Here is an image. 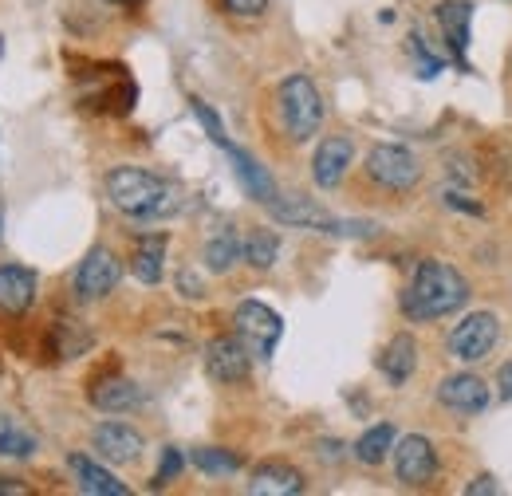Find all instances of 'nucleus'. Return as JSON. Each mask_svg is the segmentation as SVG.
I'll return each mask as SVG.
<instances>
[{
	"instance_id": "nucleus-25",
	"label": "nucleus",
	"mask_w": 512,
	"mask_h": 496,
	"mask_svg": "<svg viewBox=\"0 0 512 496\" xmlns=\"http://www.w3.org/2000/svg\"><path fill=\"white\" fill-rule=\"evenodd\" d=\"M193 465L201 469V473H209V477H233L237 469H241V457L237 453H229V449H193Z\"/></svg>"
},
{
	"instance_id": "nucleus-28",
	"label": "nucleus",
	"mask_w": 512,
	"mask_h": 496,
	"mask_svg": "<svg viewBox=\"0 0 512 496\" xmlns=\"http://www.w3.org/2000/svg\"><path fill=\"white\" fill-rule=\"evenodd\" d=\"M193 115L201 119V126L209 130V138H213L217 146H225V130H221V119H217V115H213V111H209L201 99H193Z\"/></svg>"
},
{
	"instance_id": "nucleus-12",
	"label": "nucleus",
	"mask_w": 512,
	"mask_h": 496,
	"mask_svg": "<svg viewBox=\"0 0 512 496\" xmlns=\"http://www.w3.org/2000/svg\"><path fill=\"white\" fill-rule=\"evenodd\" d=\"M32 304H36V272L24 264H4L0 268V311L24 315Z\"/></svg>"
},
{
	"instance_id": "nucleus-23",
	"label": "nucleus",
	"mask_w": 512,
	"mask_h": 496,
	"mask_svg": "<svg viewBox=\"0 0 512 496\" xmlns=\"http://www.w3.org/2000/svg\"><path fill=\"white\" fill-rule=\"evenodd\" d=\"M394 441H398L394 426L379 422V426H371L367 434L359 437V445H355V457H359L363 465H379V461H386V453L394 449Z\"/></svg>"
},
{
	"instance_id": "nucleus-8",
	"label": "nucleus",
	"mask_w": 512,
	"mask_h": 496,
	"mask_svg": "<svg viewBox=\"0 0 512 496\" xmlns=\"http://www.w3.org/2000/svg\"><path fill=\"white\" fill-rule=\"evenodd\" d=\"M119 276H123V268H119L115 252L111 248H91L83 256V264L75 268V296L79 300H103L119 288Z\"/></svg>"
},
{
	"instance_id": "nucleus-16",
	"label": "nucleus",
	"mask_w": 512,
	"mask_h": 496,
	"mask_svg": "<svg viewBox=\"0 0 512 496\" xmlns=\"http://www.w3.org/2000/svg\"><path fill=\"white\" fill-rule=\"evenodd\" d=\"M249 493L253 496H296L304 493V473L284 465V461H268L260 465L249 481Z\"/></svg>"
},
{
	"instance_id": "nucleus-29",
	"label": "nucleus",
	"mask_w": 512,
	"mask_h": 496,
	"mask_svg": "<svg viewBox=\"0 0 512 496\" xmlns=\"http://www.w3.org/2000/svg\"><path fill=\"white\" fill-rule=\"evenodd\" d=\"M225 8H229L233 16H249V20H253V16H260V12L268 8V0H225Z\"/></svg>"
},
{
	"instance_id": "nucleus-2",
	"label": "nucleus",
	"mask_w": 512,
	"mask_h": 496,
	"mask_svg": "<svg viewBox=\"0 0 512 496\" xmlns=\"http://www.w3.org/2000/svg\"><path fill=\"white\" fill-rule=\"evenodd\" d=\"M465 300H469V284L457 268H449L442 260H422L410 288L402 292V311L410 319H442Z\"/></svg>"
},
{
	"instance_id": "nucleus-18",
	"label": "nucleus",
	"mask_w": 512,
	"mask_h": 496,
	"mask_svg": "<svg viewBox=\"0 0 512 496\" xmlns=\"http://www.w3.org/2000/svg\"><path fill=\"white\" fill-rule=\"evenodd\" d=\"M91 406L103 414H127L142 406V390L130 378H103L91 386Z\"/></svg>"
},
{
	"instance_id": "nucleus-17",
	"label": "nucleus",
	"mask_w": 512,
	"mask_h": 496,
	"mask_svg": "<svg viewBox=\"0 0 512 496\" xmlns=\"http://www.w3.org/2000/svg\"><path fill=\"white\" fill-rule=\"evenodd\" d=\"M225 150H229V162H233L241 186L249 189V197H253V201H264V205H272V201L280 197V193H276V182H272V174L256 162L253 154H245V150H237V146H229V142H225Z\"/></svg>"
},
{
	"instance_id": "nucleus-22",
	"label": "nucleus",
	"mask_w": 512,
	"mask_h": 496,
	"mask_svg": "<svg viewBox=\"0 0 512 496\" xmlns=\"http://www.w3.org/2000/svg\"><path fill=\"white\" fill-rule=\"evenodd\" d=\"M241 256H245V241L237 237V229H221V233H213L209 245H205V268H209V272H229Z\"/></svg>"
},
{
	"instance_id": "nucleus-5",
	"label": "nucleus",
	"mask_w": 512,
	"mask_h": 496,
	"mask_svg": "<svg viewBox=\"0 0 512 496\" xmlns=\"http://www.w3.org/2000/svg\"><path fill=\"white\" fill-rule=\"evenodd\" d=\"M367 178H371L375 186L402 193V189L418 186L422 166H418V158H414L406 146H390V142H383V146H375V150L367 154Z\"/></svg>"
},
{
	"instance_id": "nucleus-33",
	"label": "nucleus",
	"mask_w": 512,
	"mask_h": 496,
	"mask_svg": "<svg viewBox=\"0 0 512 496\" xmlns=\"http://www.w3.org/2000/svg\"><path fill=\"white\" fill-rule=\"evenodd\" d=\"M497 394H501V398H512V363H505L501 374H497Z\"/></svg>"
},
{
	"instance_id": "nucleus-11",
	"label": "nucleus",
	"mask_w": 512,
	"mask_h": 496,
	"mask_svg": "<svg viewBox=\"0 0 512 496\" xmlns=\"http://www.w3.org/2000/svg\"><path fill=\"white\" fill-rule=\"evenodd\" d=\"M91 445H95V453H99L103 461H111V465H130V461L142 457V434L123 426V422H103V426L95 430V437H91Z\"/></svg>"
},
{
	"instance_id": "nucleus-13",
	"label": "nucleus",
	"mask_w": 512,
	"mask_h": 496,
	"mask_svg": "<svg viewBox=\"0 0 512 496\" xmlns=\"http://www.w3.org/2000/svg\"><path fill=\"white\" fill-rule=\"evenodd\" d=\"M351 158H355L351 138H323L316 158H312V178H316V186L320 189L339 186L343 174H347V166H351Z\"/></svg>"
},
{
	"instance_id": "nucleus-15",
	"label": "nucleus",
	"mask_w": 512,
	"mask_h": 496,
	"mask_svg": "<svg viewBox=\"0 0 512 496\" xmlns=\"http://www.w3.org/2000/svg\"><path fill=\"white\" fill-rule=\"evenodd\" d=\"M67 465H71V477H75L79 493H87V496H127L130 493L119 477H111L99 461H91V457H83V453H71Z\"/></svg>"
},
{
	"instance_id": "nucleus-26",
	"label": "nucleus",
	"mask_w": 512,
	"mask_h": 496,
	"mask_svg": "<svg viewBox=\"0 0 512 496\" xmlns=\"http://www.w3.org/2000/svg\"><path fill=\"white\" fill-rule=\"evenodd\" d=\"M276 256H280V241H276L268 229H256V233L245 237V260L253 264L256 272L272 268V264H276Z\"/></svg>"
},
{
	"instance_id": "nucleus-6",
	"label": "nucleus",
	"mask_w": 512,
	"mask_h": 496,
	"mask_svg": "<svg viewBox=\"0 0 512 496\" xmlns=\"http://www.w3.org/2000/svg\"><path fill=\"white\" fill-rule=\"evenodd\" d=\"M497 335H501L497 315L473 311V315H465V323H457L449 331V355L461 359V363H477L497 347Z\"/></svg>"
},
{
	"instance_id": "nucleus-4",
	"label": "nucleus",
	"mask_w": 512,
	"mask_h": 496,
	"mask_svg": "<svg viewBox=\"0 0 512 496\" xmlns=\"http://www.w3.org/2000/svg\"><path fill=\"white\" fill-rule=\"evenodd\" d=\"M233 327H237V339L249 347V355H256V359H268L276 351V343H280V331H284L280 315L268 304H260V300H245L241 308L233 311Z\"/></svg>"
},
{
	"instance_id": "nucleus-32",
	"label": "nucleus",
	"mask_w": 512,
	"mask_h": 496,
	"mask_svg": "<svg viewBox=\"0 0 512 496\" xmlns=\"http://www.w3.org/2000/svg\"><path fill=\"white\" fill-rule=\"evenodd\" d=\"M0 496H28V485L16 477H0Z\"/></svg>"
},
{
	"instance_id": "nucleus-34",
	"label": "nucleus",
	"mask_w": 512,
	"mask_h": 496,
	"mask_svg": "<svg viewBox=\"0 0 512 496\" xmlns=\"http://www.w3.org/2000/svg\"><path fill=\"white\" fill-rule=\"evenodd\" d=\"M449 205H457V209H469V213H481V205H473V201H465L461 193H446Z\"/></svg>"
},
{
	"instance_id": "nucleus-30",
	"label": "nucleus",
	"mask_w": 512,
	"mask_h": 496,
	"mask_svg": "<svg viewBox=\"0 0 512 496\" xmlns=\"http://www.w3.org/2000/svg\"><path fill=\"white\" fill-rule=\"evenodd\" d=\"M465 493L469 496H493V493H501V485H497L493 477H477L473 485H465Z\"/></svg>"
},
{
	"instance_id": "nucleus-27",
	"label": "nucleus",
	"mask_w": 512,
	"mask_h": 496,
	"mask_svg": "<svg viewBox=\"0 0 512 496\" xmlns=\"http://www.w3.org/2000/svg\"><path fill=\"white\" fill-rule=\"evenodd\" d=\"M182 465H186L182 449H166V453H162V465H158V473H154V489L170 485V481H174V477L182 473Z\"/></svg>"
},
{
	"instance_id": "nucleus-21",
	"label": "nucleus",
	"mask_w": 512,
	"mask_h": 496,
	"mask_svg": "<svg viewBox=\"0 0 512 496\" xmlns=\"http://www.w3.org/2000/svg\"><path fill=\"white\" fill-rule=\"evenodd\" d=\"M36 449H40V441H36V434H32V430H24V426H20V418L0 414V457L28 461Z\"/></svg>"
},
{
	"instance_id": "nucleus-31",
	"label": "nucleus",
	"mask_w": 512,
	"mask_h": 496,
	"mask_svg": "<svg viewBox=\"0 0 512 496\" xmlns=\"http://www.w3.org/2000/svg\"><path fill=\"white\" fill-rule=\"evenodd\" d=\"M178 288H182V292H186L190 300H197V296H205V288L197 284V276H193V272H182V276H178Z\"/></svg>"
},
{
	"instance_id": "nucleus-10",
	"label": "nucleus",
	"mask_w": 512,
	"mask_h": 496,
	"mask_svg": "<svg viewBox=\"0 0 512 496\" xmlns=\"http://www.w3.org/2000/svg\"><path fill=\"white\" fill-rule=\"evenodd\" d=\"M205 371H209L213 382L233 386V382H245V378H249L253 355H249V347H245L237 335H221V339H213L209 351H205Z\"/></svg>"
},
{
	"instance_id": "nucleus-1",
	"label": "nucleus",
	"mask_w": 512,
	"mask_h": 496,
	"mask_svg": "<svg viewBox=\"0 0 512 496\" xmlns=\"http://www.w3.org/2000/svg\"><path fill=\"white\" fill-rule=\"evenodd\" d=\"M107 197L119 213H127L134 221H162L178 209V189L166 178L138 170V166H119L107 174Z\"/></svg>"
},
{
	"instance_id": "nucleus-9",
	"label": "nucleus",
	"mask_w": 512,
	"mask_h": 496,
	"mask_svg": "<svg viewBox=\"0 0 512 496\" xmlns=\"http://www.w3.org/2000/svg\"><path fill=\"white\" fill-rule=\"evenodd\" d=\"M394 473L402 485L410 489H422L434 481L438 473V457H434V445L422 434H406L402 441H394Z\"/></svg>"
},
{
	"instance_id": "nucleus-20",
	"label": "nucleus",
	"mask_w": 512,
	"mask_h": 496,
	"mask_svg": "<svg viewBox=\"0 0 512 496\" xmlns=\"http://www.w3.org/2000/svg\"><path fill=\"white\" fill-rule=\"evenodd\" d=\"M469 16H473V4H469V0H446V4H438V24H442L449 48H453L457 56H461L465 44H469Z\"/></svg>"
},
{
	"instance_id": "nucleus-7",
	"label": "nucleus",
	"mask_w": 512,
	"mask_h": 496,
	"mask_svg": "<svg viewBox=\"0 0 512 496\" xmlns=\"http://www.w3.org/2000/svg\"><path fill=\"white\" fill-rule=\"evenodd\" d=\"M272 213L284 225H300V229H316V233H375V225H351V221L327 217L320 205L308 201V197H276Z\"/></svg>"
},
{
	"instance_id": "nucleus-19",
	"label": "nucleus",
	"mask_w": 512,
	"mask_h": 496,
	"mask_svg": "<svg viewBox=\"0 0 512 496\" xmlns=\"http://www.w3.org/2000/svg\"><path fill=\"white\" fill-rule=\"evenodd\" d=\"M379 367H383L390 386H402L414 374V367H418V343H414V335H394L390 347L383 351V359H379Z\"/></svg>"
},
{
	"instance_id": "nucleus-14",
	"label": "nucleus",
	"mask_w": 512,
	"mask_h": 496,
	"mask_svg": "<svg viewBox=\"0 0 512 496\" xmlns=\"http://www.w3.org/2000/svg\"><path fill=\"white\" fill-rule=\"evenodd\" d=\"M438 398L457 414H481L489 406V386L477 374H453L438 386Z\"/></svg>"
},
{
	"instance_id": "nucleus-35",
	"label": "nucleus",
	"mask_w": 512,
	"mask_h": 496,
	"mask_svg": "<svg viewBox=\"0 0 512 496\" xmlns=\"http://www.w3.org/2000/svg\"><path fill=\"white\" fill-rule=\"evenodd\" d=\"M107 4H138V0H107Z\"/></svg>"
},
{
	"instance_id": "nucleus-3",
	"label": "nucleus",
	"mask_w": 512,
	"mask_h": 496,
	"mask_svg": "<svg viewBox=\"0 0 512 496\" xmlns=\"http://www.w3.org/2000/svg\"><path fill=\"white\" fill-rule=\"evenodd\" d=\"M280 99V119L292 142H308L323 123V99L316 91V83L308 75H288L276 91Z\"/></svg>"
},
{
	"instance_id": "nucleus-24",
	"label": "nucleus",
	"mask_w": 512,
	"mask_h": 496,
	"mask_svg": "<svg viewBox=\"0 0 512 496\" xmlns=\"http://www.w3.org/2000/svg\"><path fill=\"white\" fill-rule=\"evenodd\" d=\"M162 260H166V241L154 237V241H142V245H138L130 268H134V276H138L142 284H158V280H162Z\"/></svg>"
}]
</instances>
